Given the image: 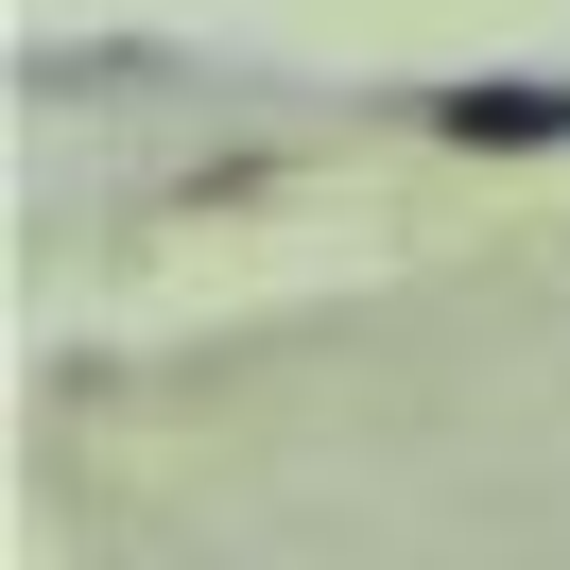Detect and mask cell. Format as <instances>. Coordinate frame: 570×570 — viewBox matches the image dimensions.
<instances>
[{
    "label": "cell",
    "mask_w": 570,
    "mask_h": 570,
    "mask_svg": "<svg viewBox=\"0 0 570 570\" xmlns=\"http://www.w3.org/2000/svg\"><path fill=\"white\" fill-rule=\"evenodd\" d=\"M432 121H450L466 156H570V87H450Z\"/></svg>",
    "instance_id": "1"
}]
</instances>
